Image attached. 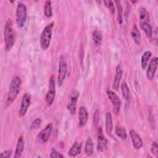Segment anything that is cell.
<instances>
[{"label": "cell", "instance_id": "6da1fadb", "mask_svg": "<svg viewBox=\"0 0 158 158\" xmlns=\"http://www.w3.org/2000/svg\"><path fill=\"white\" fill-rule=\"evenodd\" d=\"M22 80L18 76L14 77L10 82L6 102V107L11 105L17 98L21 88Z\"/></svg>", "mask_w": 158, "mask_h": 158}, {"label": "cell", "instance_id": "7a4b0ae2", "mask_svg": "<svg viewBox=\"0 0 158 158\" xmlns=\"http://www.w3.org/2000/svg\"><path fill=\"white\" fill-rule=\"evenodd\" d=\"M4 38L5 42V48L7 51H9L13 47L15 36L12 28V22L11 19H8L6 23L4 31Z\"/></svg>", "mask_w": 158, "mask_h": 158}, {"label": "cell", "instance_id": "3957f363", "mask_svg": "<svg viewBox=\"0 0 158 158\" xmlns=\"http://www.w3.org/2000/svg\"><path fill=\"white\" fill-rule=\"evenodd\" d=\"M53 22L48 24L43 30L40 36V46L43 50L47 49L51 43L52 38V32L53 28Z\"/></svg>", "mask_w": 158, "mask_h": 158}, {"label": "cell", "instance_id": "277c9868", "mask_svg": "<svg viewBox=\"0 0 158 158\" xmlns=\"http://www.w3.org/2000/svg\"><path fill=\"white\" fill-rule=\"evenodd\" d=\"M16 16V23L17 27L22 28L24 26L27 16V9L25 4L22 2H19L15 11Z\"/></svg>", "mask_w": 158, "mask_h": 158}, {"label": "cell", "instance_id": "5b68a950", "mask_svg": "<svg viewBox=\"0 0 158 158\" xmlns=\"http://www.w3.org/2000/svg\"><path fill=\"white\" fill-rule=\"evenodd\" d=\"M67 72V63L62 56L60 58L59 65V71H58V76H57V84L59 86H61L65 78L66 77Z\"/></svg>", "mask_w": 158, "mask_h": 158}, {"label": "cell", "instance_id": "8992f818", "mask_svg": "<svg viewBox=\"0 0 158 158\" xmlns=\"http://www.w3.org/2000/svg\"><path fill=\"white\" fill-rule=\"evenodd\" d=\"M30 102H31V95L27 93H25L22 96L20 106L18 112V115L20 117H22L26 114L28 110V109L30 105Z\"/></svg>", "mask_w": 158, "mask_h": 158}, {"label": "cell", "instance_id": "52a82bcc", "mask_svg": "<svg viewBox=\"0 0 158 158\" xmlns=\"http://www.w3.org/2000/svg\"><path fill=\"white\" fill-rule=\"evenodd\" d=\"M55 98V77L52 75L49 80V89L46 95V102L48 106H51Z\"/></svg>", "mask_w": 158, "mask_h": 158}, {"label": "cell", "instance_id": "ba28073f", "mask_svg": "<svg viewBox=\"0 0 158 158\" xmlns=\"http://www.w3.org/2000/svg\"><path fill=\"white\" fill-rule=\"evenodd\" d=\"M78 97L79 92L76 90L73 91L70 96L69 100L67 105V108L72 115H74L76 112V106Z\"/></svg>", "mask_w": 158, "mask_h": 158}, {"label": "cell", "instance_id": "9c48e42d", "mask_svg": "<svg viewBox=\"0 0 158 158\" xmlns=\"http://www.w3.org/2000/svg\"><path fill=\"white\" fill-rule=\"evenodd\" d=\"M107 95L110 101L112 104L114 112L116 114H118L120 110V105H121L120 99H119L118 96L116 94V93L111 90L107 91Z\"/></svg>", "mask_w": 158, "mask_h": 158}, {"label": "cell", "instance_id": "30bf717a", "mask_svg": "<svg viewBox=\"0 0 158 158\" xmlns=\"http://www.w3.org/2000/svg\"><path fill=\"white\" fill-rule=\"evenodd\" d=\"M158 59L157 57H154L151 59L146 70V77L149 80H152L154 78L155 73L157 67Z\"/></svg>", "mask_w": 158, "mask_h": 158}, {"label": "cell", "instance_id": "8fae6325", "mask_svg": "<svg viewBox=\"0 0 158 158\" xmlns=\"http://www.w3.org/2000/svg\"><path fill=\"white\" fill-rule=\"evenodd\" d=\"M52 128H53L52 124L51 123H48L46 125V127L43 130H42L40 132V133L38 135L37 138L38 140L43 143H46L51 135Z\"/></svg>", "mask_w": 158, "mask_h": 158}, {"label": "cell", "instance_id": "7c38bea8", "mask_svg": "<svg viewBox=\"0 0 158 158\" xmlns=\"http://www.w3.org/2000/svg\"><path fill=\"white\" fill-rule=\"evenodd\" d=\"M97 151L99 152H104L107 146V140L105 136L103 135L101 128L98 129V142H97Z\"/></svg>", "mask_w": 158, "mask_h": 158}, {"label": "cell", "instance_id": "4fadbf2b", "mask_svg": "<svg viewBox=\"0 0 158 158\" xmlns=\"http://www.w3.org/2000/svg\"><path fill=\"white\" fill-rule=\"evenodd\" d=\"M130 136L131 137L133 145L136 149H139L143 146V141L138 135V133L134 130H131L130 131Z\"/></svg>", "mask_w": 158, "mask_h": 158}, {"label": "cell", "instance_id": "5bb4252c", "mask_svg": "<svg viewBox=\"0 0 158 158\" xmlns=\"http://www.w3.org/2000/svg\"><path fill=\"white\" fill-rule=\"evenodd\" d=\"M122 74H123V70L122 69L120 65H118L116 67L115 78H114V80L112 85V88L115 91H117L118 89Z\"/></svg>", "mask_w": 158, "mask_h": 158}, {"label": "cell", "instance_id": "9a60e30c", "mask_svg": "<svg viewBox=\"0 0 158 158\" xmlns=\"http://www.w3.org/2000/svg\"><path fill=\"white\" fill-rule=\"evenodd\" d=\"M88 119V113L85 106H81L79 111V126H85Z\"/></svg>", "mask_w": 158, "mask_h": 158}, {"label": "cell", "instance_id": "2e32d148", "mask_svg": "<svg viewBox=\"0 0 158 158\" xmlns=\"http://www.w3.org/2000/svg\"><path fill=\"white\" fill-rule=\"evenodd\" d=\"M24 149V141H23V138L22 135H20L17 140V145H16V149L15 151V154H14V158H18L21 157L23 151Z\"/></svg>", "mask_w": 158, "mask_h": 158}, {"label": "cell", "instance_id": "e0dca14e", "mask_svg": "<svg viewBox=\"0 0 158 158\" xmlns=\"http://www.w3.org/2000/svg\"><path fill=\"white\" fill-rule=\"evenodd\" d=\"M105 129L108 135H110L113 130V121L112 115L110 112H107L105 117Z\"/></svg>", "mask_w": 158, "mask_h": 158}, {"label": "cell", "instance_id": "ac0fdd59", "mask_svg": "<svg viewBox=\"0 0 158 158\" xmlns=\"http://www.w3.org/2000/svg\"><path fill=\"white\" fill-rule=\"evenodd\" d=\"M81 144L78 141H75L68 152V155L71 157H75L81 153Z\"/></svg>", "mask_w": 158, "mask_h": 158}, {"label": "cell", "instance_id": "d6986e66", "mask_svg": "<svg viewBox=\"0 0 158 158\" xmlns=\"http://www.w3.org/2000/svg\"><path fill=\"white\" fill-rule=\"evenodd\" d=\"M139 25L142 30L144 31L146 36L151 38L152 36V28L150 25V22H139Z\"/></svg>", "mask_w": 158, "mask_h": 158}, {"label": "cell", "instance_id": "ffe728a7", "mask_svg": "<svg viewBox=\"0 0 158 158\" xmlns=\"http://www.w3.org/2000/svg\"><path fill=\"white\" fill-rule=\"evenodd\" d=\"M94 144L91 138H88L85 146V153L87 156H91L93 154Z\"/></svg>", "mask_w": 158, "mask_h": 158}, {"label": "cell", "instance_id": "44dd1931", "mask_svg": "<svg viewBox=\"0 0 158 158\" xmlns=\"http://www.w3.org/2000/svg\"><path fill=\"white\" fill-rule=\"evenodd\" d=\"M131 35L134 41L136 44H139L140 40H141V33L137 26L135 24H134V25L132 27V29L131 31Z\"/></svg>", "mask_w": 158, "mask_h": 158}, {"label": "cell", "instance_id": "7402d4cb", "mask_svg": "<svg viewBox=\"0 0 158 158\" xmlns=\"http://www.w3.org/2000/svg\"><path fill=\"white\" fill-rule=\"evenodd\" d=\"M122 96L126 101H130L131 99V93L130 89L125 82H123L121 85Z\"/></svg>", "mask_w": 158, "mask_h": 158}, {"label": "cell", "instance_id": "603a6c76", "mask_svg": "<svg viewBox=\"0 0 158 158\" xmlns=\"http://www.w3.org/2000/svg\"><path fill=\"white\" fill-rule=\"evenodd\" d=\"M151 55H152L151 52H150L149 51H146L141 56V67L143 69H145V68L146 67L148 62Z\"/></svg>", "mask_w": 158, "mask_h": 158}, {"label": "cell", "instance_id": "cb8c5ba5", "mask_svg": "<svg viewBox=\"0 0 158 158\" xmlns=\"http://www.w3.org/2000/svg\"><path fill=\"white\" fill-rule=\"evenodd\" d=\"M114 2L116 4L117 8V20L118 23L121 25L123 22V8L120 1H115Z\"/></svg>", "mask_w": 158, "mask_h": 158}, {"label": "cell", "instance_id": "d4e9b609", "mask_svg": "<svg viewBox=\"0 0 158 158\" xmlns=\"http://www.w3.org/2000/svg\"><path fill=\"white\" fill-rule=\"evenodd\" d=\"M93 40L96 46H100L102 40V34L100 31L95 30L93 32Z\"/></svg>", "mask_w": 158, "mask_h": 158}, {"label": "cell", "instance_id": "484cf974", "mask_svg": "<svg viewBox=\"0 0 158 158\" xmlns=\"http://www.w3.org/2000/svg\"><path fill=\"white\" fill-rule=\"evenodd\" d=\"M51 1H46L44 6V14L47 17H51L52 15Z\"/></svg>", "mask_w": 158, "mask_h": 158}, {"label": "cell", "instance_id": "4316f807", "mask_svg": "<svg viewBox=\"0 0 158 158\" xmlns=\"http://www.w3.org/2000/svg\"><path fill=\"white\" fill-rule=\"evenodd\" d=\"M115 133L117 135L122 139H126L127 135L125 129L122 127H117L115 128Z\"/></svg>", "mask_w": 158, "mask_h": 158}, {"label": "cell", "instance_id": "83f0119b", "mask_svg": "<svg viewBox=\"0 0 158 158\" xmlns=\"http://www.w3.org/2000/svg\"><path fill=\"white\" fill-rule=\"evenodd\" d=\"M103 2L105 4V6L111 12L112 14H114L115 12V9L114 4L113 1L109 0V1H104Z\"/></svg>", "mask_w": 158, "mask_h": 158}, {"label": "cell", "instance_id": "f1b7e54d", "mask_svg": "<svg viewBox=\"0 0 158 158\" xmlns=\"http://www.w3.org/2000/svg\"><path fill=\"white\" fill-rule=\"evenodd\" d=\"M41 123V120L40 118H37L35 120H34L32 123H31L30 126V130H36L38 129Z\"/></svg>", "mask_w": 158, "mask_h": 158}, {"label": "cell", "instance_id": "f546056e", "mask_svg": "<svg viewBox=\"0 0 158 158\" xmlns=\"http://www.w3.org/2000/svg\"><path fill=\"white\" fill-rule=\"evenodd\" d=\"M50 157H64V156L60 153L59 152V151H57V150L54 149H52L51 152V154H50Z\"/></svg>", "mask_w": 158, "mask_h": 158}, {"label": "cell", "instance_id": "4dcf8cb0", "mask_svg": "<svg viewBox=\"0 0 158 158\" xmlns=\"http://www.w3.org/2000/svg\"><path fill=\"white\" fill-rule=\"evenodd\" d=\"M99 120V112L97 110L94 112V114L93 115V125L96 127L98 125V123Z\"/></svg>", "mask_w": 158, "mask_h": 158}, {"label": "cell", "instance_id": "1f68e13d", "mask_svg": "<svg viewBox=\"0 0 158 158\" xmlns=\"http://www.w3.org/2000/svg\"><path fill=\"white\" fill-rule=\"evenodd\" d=\"M151 152L155 155V156H157V151H158V147H157V142L156 141H154L152 143V145H151Z\"/></svg>", "mask_w": 158, "mask_h": 158}, {"label": "cell", "instance_id": "d6a6232c", "mask_svg": "<svg viewBox=\"0 0 158 158\" xmlns=\"http://www.w3.org/2000/svg\"><path fill=\"white\" fill-rule=\"evenodd\" d=\"M12 154V151L9 149L4 150L1 152L0 154V157H10V155Z\"/></svg>", "mask_w": 158, "mask_h": 158}]
</instances>
